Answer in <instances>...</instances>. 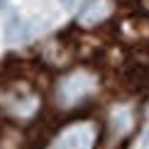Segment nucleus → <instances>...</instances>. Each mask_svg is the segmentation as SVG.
Wrapping results in <instances>:
<instances>
[{"instance_id":"obj_2","label":"nucleus","mask_w":149,"mask_h":149,"mask_svg":"<svg viewBox=\"0 0 149 149\" xmlns=\"http://www.w3.org/2000/svg\"><path fill=\"white\" fill-rule=\"evenodd\" d=\"M93 86H95V78H93L91 73H86V71L69 73V76H64L56 83V98H59L61 105H73V103H78L81 98L88 95L93 91Z\"/></svg>"},{"instance_id":"obj_5","label":"nucleus","mask_w":149,"mask_h":149,"mask_svg":"<svg viewBox=\"0 0 149 149\" xmlns=\"http://www.w3.org/2000/svg\"><path fill=\"white\" fill-rule=\"evenodd\" d=\"M73 3H76V0H61V5H66V8H71Z\"/></svg>"},{"instance_id":"obj_3","label":"nucleus","mask_w":149,"mask_h":149,"mask_svg":"<svg viewBox=\"0 0 149 149\" xmlns=\"http://www.w3.org/2000/svg\"><path fill=\"white\" fill-rule=\"evenodd\" d=\"M110 12H113V3H110V0H91V5L81 12L78 22L83 24V27H95V24H100L103 20H108Z\"/></svg>"},{"instance_id":"obj_1","label":"nucleus","mask_w":149,"mask_h":149,"mask_svg":"<svg viewBox=\"0 0 149 149\" xmlns=\"http://www.w3.org/2000/svg\"><path fill=\"white\" fill-rule=\"evenodd\" d=\"M100 139V127L95 120H73L66 125L47 149H95Z\"/></svg>"},{"instance_id":"obj_4","label":"nucleus","mask_w":149,"mask_h":149,"mask_svg":"<svg viewBox=\"0 0 149 149\" xmlns=\"http://www.w3.org/2000/svg\"><path fill=\"white\" fill-rule=\"evenodd\" d=\"M24 37H27V22L20 15H12L8 20V24H5V42L8 44H17Z\"/></svg>"},{"instance_id":"obj_6","label":"nucleus","mask_w":149,"mask_h":149,"mask_svg":"<svg viewBox=\"0 0 149 149\" xmlns=\"http://www.w3.org/2000/svg\"><path fill=\"white\" fill-rule=\"evenodd\" d=\"M3 5H5V0H0V10H3Z\"/></svg>"}]
</instances>
